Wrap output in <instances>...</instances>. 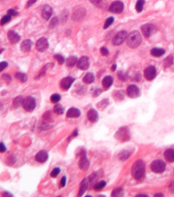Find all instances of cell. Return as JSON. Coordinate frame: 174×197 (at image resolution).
<instances>
[{
  "mask_svg": "<svg viewBox=\"0 0 174 197\" xmlns=\"http://www.w3.org/2000/svg\"><path fill=\"white\" fill-rule=\"evenodd\" d=\"M60 100H61V96L58 94H53L51 96V101L52 103H58Z\"/></svg>",
  "mask_w": 174,
  "mask_h": 197,
  "instance_id": "cell-42",
  "label": "cell"
},
{
  "mask_svg": "<svg viewBox=\"0 0 174 197\" xmlns=\"http://www.w3.org/2000/svg\"><path fill=\"white\" fill-rule=\"evenodd\" d=\"M66 116L68 118H78L81 116V111L77 108H70L67 112Z\"/></svg>",
  "mask_w": 174,
  "mask_h": 197,
  "instance_id": "cell-20",
  "label": "cell"
},
{
  "mask_svg": "<svg viewBox=\"0 0 174 197\" xmlns=\"http://www.w3.org/2000/svg\"><path fill=\"white\" fill-rule=\"evenodd\" d=\"M145 4V0H137V2L136 3V8L137 12H141L143 11V6H144Z\"/></svg>",
  "mask_w": 174,
  "mask_h": 197,
  "instance_id": "cell-28",
  "label": "cell"
},
{
  "mask_svg": "<svg viewBox=\"0 0 174 197\" xmlns=\"http://www.w3.org/2000/svg\"><path fill=\"white\" fill-rule=\"evenodd\" d=\"M78 165H79V167L81 170H88V167H89L90 166V162L89 160L88 159V158H87V156H85V154L81 156V159H80L79 160V162H78Z\"/></svg>",
  "mask_w": 174,
  "mask_h": 197,
  "instance_id": "cell-15",
  "label": "cell"
},
{
  "mask_svg": "<svg viewBox=\"0 0 174 197\" xmlns=\"http://www.w3.org/2000/svg\"><path fill=\"white\" fill-rule=\"evenodd\" d=\"M7 36H8V39L10 41V42L12 43V44H15V43L18 42L20 40V36L17 32H15V31H13V30L8 31Z\"/></svg>",
  "mask_w": 174,
  "mask_h": 197,
  "instance_id": "cell-17",
  "label": "cell"
},
{
  "mask_svg": "<svg viewBox=\"0 0 174 197\" xmlns=\"http://www.w3.org/2000/svg\"><path fill=\"white\" fill-rule=\"evenodd\" d=\"M172 62H173V59H172V56H169L168 57H166V59H164V66L166 67V68H167V67H169L171 66V65L172 64Z\"/></svg>",
  "mask_w": 174,
  "mask_h": 197,
  "instance_id": "cell-35",
  "label": "cell"
},
{
  "mask_svg": "<svg viewBox=\"0 0 174 197\" xmlns=\"http://www.w3.org/2000/svg\"><path fill=\"white\" fill-rule=\"evenodd\" d=\"M68 10H64L63 12H61V16H60V18H61V20L62 22H65L67 21V19H68Z\"/></svg>",
  "mask_w": 174,
  "mask_h": 197,
  "instance_id": "cell-39",
  "label": "cell"
},
{
  "mask_svg": "<svg viewBox=\"0 0 174 197\" xmlns=\"http://www.w3.org/2000/svg\"><path fill=\"white\" fill-rule=\"evenodd\" d=\"M48 158V152L45 150H41L38 152L35 156V159L38 161V162L43 163V162H46L47 159Z\"/></svg>",
  "mask_w": 174,
  "mask_h": 197,
  "instance_id": "cell-18",
  "label": "cell"
},
{
  "mask_svg": "<svg viewBox=\"0 0 174 197\" xmlns=\"http://www.w3.org/2000/svg\"><path fill=\"white\" fill-rule=\"evenodd\" d=\"M15 78L18 79L20 82H22V83H25V82H26L27 76L25 74H24V73H15Z\"/></svg>",
  "mask_w": 174,
  "mask_h": 197,
  "instance_id": "cell-32",
  "label": "cell"
},
{
  "mask_svg": "<svg viewBox=\"0 0 174 197\" xmlns=\"http://www.w3.org/2000/svg\"><path fill=\"white\" fill-rule=\"evenodd\" d=\"M124 5L121 1H114L111 3L109 7V11L112 13L119 14L124 11Z\"/></svg>",
  "mask_w": 174,
  "mask_h": 197,
  "instance_id": "cell-6",
  "label": "cell"
},
{
  "mask_svg": "<svg viewBox=\"0 0 174 197\" xmlns=\"http://www.w3.org/2000/svg\"><path fill=\"white\" fill-rule=\"evenodd\" d=\"M127 32L125 30H123V31L119 32L113 39V44L114 46H120L121 45L124 41L127 39Z\"/></svg>",
  "mask_w": 174,
  "mask_h": 197,
  "instance_id": "cell-8",
  "label": "cell"
},
{
  "mask_svg": "<svg viewBox=\"0 0 174 197\" xmlns=\"http://www.w3.org/2000/svg\"><path fill=\"white\" fill-rule=\"evenodd\" d=\"M144 172L145 165L143 160L139 159L137 162H135L134 164L133 165L132 169H131V173H132V176H134V178L136 179L137 180H140V179L143 177Z\"/></svg>",
  "mask_w": 174,
  "mask_h": 197,
  "instance_id": "cell-1",
  "label": "cell"
},
{
  "mask_svg": "<svg viewBox=\"0 0 174 197\" xmlns=\"http://www.w3.org/2000/svg\"><path fill=\"white\" fill-rule=\"evenodd\" d=\"M151 55L155 57H160L165 53V50L160 48H153L151 50Z\"/></svg>",
  "mask_w": 174,
  "mask_h": 197,
  "instance_id": "cell-26",
  "label": "cell"
},
{
  "mask_svg": "<svg viewBox=\"0 0 174 197\" xmlns=\"http://www.w3.org/2000/svg\"><path fill=\"white\" fill-rule=\"evenodd\" d=\"M95 80V76H94L93 73H88L85 75V76L83 78L84 83H85L86 84H91Z\"/></svg>",
  "mask_w": 174,
  "mask_h": 197,
  "instance_id": "cell-27",
  "label": "cell"
},
{
  "mask_svg": "<svg viewBox=\"0 0 174 197\" xmlns=\"http://www.w3.org/2000/svg\"><path fill=\"white\" fill-rule=\"evenodd\" d=\"M22 102H23V100H22V97L21 96H17L16 98H15V100H13V106L15 108H18L22 104Z\"/></svg>",
  "mask_w": 174,
  "mask_h": 197,
  "instance_id": "cell-31",
  "label": "cell"
},
{
  "mask_svg": "<svg viewBox=\"0 0 174 197\" xmlns=\"http://www.w3.org/2000/svg\"><path fill=\"white\" fill-rule=\"evenodd\" d=\"M8 13L10 15H18V12H17L15 10L12 9V8H10V9L8 10Z\"/></svg>",
  "mask_w": 174,
  "mask_h": 197,
  "instance_id": "cell-48",
  "label": "cell"
},
{
  "mask_svg": "<svg viewBox=\"0 0 174 197\" xmlns=\"http://www.w3.org/2000/svg\"><path fill=\"white\" fill-rule=\"evenodd\" d=\"M7 66H8V63H7L6 62H1V63H0V67H1V71H2V70H3L4 69L6 68Z\"/></svg>",
  "mask_w": 174,
  "mask_h": 197,
  "instance_id": "cell-47",
  "label": "cell"
},
{
  "mask_svg": "<svg viewBox=\"0 0 174 197\" xmlns=\"http://www.w3.org/2000/svg\"><path fill=\"white\" fill-rule=\"evenodd\" d=\"M37 0H28V2H27V5H26V8H28V7L32 6V5H33L34 3H35V2H36Z\"/></svg>",
  "mask_w": 174,
  "mask_h": 197,
  "instance_id": "cell-51",
  "label": "cell"
},
{
  "mask_svg": "<svg viewBox=\"0 0 174 197\" xmlns=\"http://www.w3.org/2000/svg\"><path fill=\"white\" fill-rule=\"evenodd\" d=\"M22 106L27 112H32L36 107V102L32 96H27L25 99H23Z\"/></svg>",
  "mask_w": 174,
  "mask_h": 197,
  "instance_id": "cell-4",
  "label": "cell"
},
{
  "mask_svg": "<svg viewBox=\"0 0 174 197\" xmlns=\"http://www.w3.org/2000/svg\"><path fill=\"white\" fill-rule=\"evenodd\" d=\"M130 152L129 151L124 150L120 152L119 159L122 161H124L126 160L127 159H128V158L130 157Z\"/></svg>",
  "mask_w": 174,
  "mask_h": 197,
  "instance_id": "cell-29",
  "label": "cell"
},
{
  "mask_svg": "<svg viewBox=\"0 0 174 197\" xmlns=\"http://www.w3.org/2000/svg\"><path fill=\"white\" fill-rule=\"evenodd\" d=\"M55 58L56 59V60L60 65L63 64V63H65V59H64V57L62 56H61V55H55Z\"/></svg>",
  "mask_w": 174,
  "mask_h": 197,
  "instance_id": "cell-43",
  "label": "cell"
},
{
  "mask_svg": "<svg viewBox=\"0 0 174 197\" xmlns=\"http://www.w3.org/2000/svg\"><path fill=\"white\" fill-rule=\"evenodd\" d=\"M105 185H106V182L105 181H101V182L95 184V186H94V189L95 190H101V189H102L105 187Z\"/></svg>",
  "mask_w": 174,
  "mask_h": 197,
  "instance_id": "cell-34",
  "label": "cell"
},
{
  "mask_svg": "<svg viewBox=\"0 0 174 197\" xmlns=\"http://www.w3.org/2000/svg\"><path fill=\"white\" fill-rule=\"evenodd\" d=\"M74 81H75V79L71 77V76H68V77H65V78H64L63 80H61L60 86H61L62 90H68L71 87L72 83H74Z\"/></svg>",
  "mask_w": 174,
  "mask_h": 197,
  "instance_id": "cell-13",
  "label": "cell"
},
{
  "mask_svg": "<svg viewBox=\"0 0 174 197\" xmlns=\"http://www.w3.org/2000/svg\"><path fill=\"white\" fill-rule=\"evenodd\" d=\"M108 100H107V99H105V100H103L102 101H101L100 103H98V108L99 109H104L105 108H106L107 106H108Z\"/></svg>",
  "mask_w": 174,
  "mask_h": 197,
  "instance_id": "cell-36",
  "label": "cell"
},
{
  "mask_svg": "<svg viewBox=\"0 0 174 197\" xmlns=\"http://www.w3.org/2000/svg\"><path fill=\"white\" fill-rule=\"evenodd\" d=\"M141 30H142V32L143 34L145 37L148 38L150 36H152L153 34L156 32V28L153 24H145V25H142L141 26Z\"/></svg>",
  "mask_w": 174,
  "mask_h": 197,
  "instance_id": "cell-7",
  "label": "cell"
},
{
  "mask_svg": "<svg viewBox=\"0 0 174 197\" xmlns=\"http://www.w3.org/2000/svg\"><path fill=\"white\" fill-rule=\"evenodd\" d=\"M5 150H6V148H5V146L2 143H1V148H0V151L1 152H5Z\"/></svg>",
  "mask_w": 174,
  "mask_h": 197,
  "instance_id": "cell-54",
  "label": "cell"
},
{
  "mask_svg": "<svg viewBox=\"0 0 174 197\" xmlns=\"http://www.w3.org/2000/svg\"><path fill=\"white\" fill-rule=\"evenodd\" d=\"M77 64H78V67L80 70H88L90 66V60L88 59V57L83 56L78 60Z\"/></svg>",
  "mask_w": 174,
  "mask_h": 197,
  "instance_id": "cell-14",
  "label": "cell"
},
{
  "mask_svg": "<svg viewBox=\"0 0 174 197\" xmlns=\"http://www.w3.org/2000/svg\"><path fill=\"white\" fill-rule=\"evenodd\" d=\"M101 89H97L96 90H95V92L93 93V96L94 97H96V96H98L101 93Z\"/></svg>",
  "mask_w": 174,
  "mask_h": 197,
  "instance_id": "cell-49",
  "label": "cell"
},
{
  "mask_svg": "<svg viewBox=\"0 0 174 197\" xmlns=\"http://www.w3.org/2000/svg\"><path fill=\"white\" fill-rule=\"evenodd\" d=\"M127 93L130 98H137L140 96V90L135 85H130L127 90Z\"/></svg>",
  "mask_w": 174,
  "mask_h": 197,
  "instance_id": "cell-12",
  "label": "cell"
},
{
  "mask_svg": "<svg viewBox=\"0 0 174 197\" xmlns=\"http://www.w3.org/2000/svg\"><path fill=\"white\" fill-rule=\"evenodd\" d=\"M87 116H88V119H89L90 121L92 122V123H96L98 120V119H99V116H98V112L94 109H90L89 111L88 112Z\"/></svg>",
  "mask_w": 174,
  "mask_h": 197,
  "instance_id": "cell-19",
  "label": "cell"
},
{
  "mask_svg": "<svg viewBox=\"0 0 174 197\" xmlns=\"http://www.w3.org/2000/svg\"><path fill=\"white\" fill-rule=\"evenodd\" d=\"M154 196H163V194H162V193H156V194H155Z\"/></svg>",
  "mask_w": 174,
  "mask_h": 197,
  "instance_id": "cell-55",
  "label": "cell"
},
{
  "mask_svg": "<svg viewBox=\"0 0 174 197\" xmlns=\"http://www.w3.org/2000/svg\"><path fill=\"white\" fill-rule=\"evenodd\" d=\"M88 186V179H84L81 182V185H80V190H79V193H78V196H81L82 195H84V193L85 192V191L87 190Z\"/></svg>",
  "mask_w": 174,
  "mask_h": 197,
  "instance_id": "cell-24",
  "label": "cell"
},
{
  "mask_svg": "<svg viewBox=\"0 0 174 197\" xmlns=\"http://www.w3.org/2000/svg\"><path fill=\"white\" fill-rule=\"evenodd\" d=\"M92 3L94 4V5H98V6H99L100 4H101V0H90Z\"/></svg>",
  "mask_w": 174,
  "mask_h": 197,
  "instance_id": "cell-52",
  "label": "cell"
},
{
  "mask_svg": "<svg viewBox=\"0 0 174 197\" xmlns=\"http://www.w3.org/2000/svg\"><path fill=\"white\" fill-rule=\"evenodd\" d=\"M66 185V177L65 176H63L61 179V187H64Z\"/></svg>",
  "mask_w": 174,
  "mask_h": 197,
  "instance_id": "cell-50",
  "label": "cell"
},
{
  "mask_svg": "<svg viewBox=\"0 0 174 197\" xmlns=\"http://www.w3.org/2000/svg\"><path fill=\"white\" fill-rule=\"evenodd\" d=\"M101 53L103 56H108V54H109V52H108V49L105 48V47H102V48H101Z\"/></svg>",
  "mask_w": 174,
  "mask_h": 197,
  "instance_id": "cell-45",
  "label": "cell"
},
{
  "mask_svg": "<svg viewBox=\"0 0 174 197\" xmlns=\"http://www.w3.org/2000/svg\"><path fill=\"white\" fill-rule=\"evenodd\" d=\"M111 195L115 197L121 196V195H123V189L122 188H117V189H114L112 193H111Z\"/></svg>",
  "mask_w": 174,
  "mask_h": 197,
  "instance_id": "cell-33",
  "label": "cell"
},
{
  "mask_svg": "<svg viewBox=\"0 0 174 197\" xmlns=\"http://www.w3.org/2000/svg\"><path fill=\"white\" fill-rule=\"evenodd\" d=\"M112 84H113V78L110 76L105 77L103 81H102V85H103V87L105 90L110 89V87L112 86Z\"/></svg>",
  "mask_w": 174,
  "mask_h": 197,
  "instance_id": "cell-22",
  "label": "cell"
},
{
  "mask_svg": "<svg viewBox=\"0 0 174 197\" xmlns=\"http://www.w3.org/2000/svg\"><path fill=\"white\" fill-rule=\"evenodd\" d=\"M86 15V9L84 8H80L75 11L71 15V19L75 22H81L85 19Z\"/></svg>",
  "mask_w": 174,
  "mask_h": 197,
  "instance_id": "cell-9",
  "label": "cell"
},
{
  "mask_svg": "<svg viewBox=\"0 0 174 197\" xmlns=\"http://www.w3.org/2000/svg\"><path fill=\"white\" fill-rule=\"evenodd\" d=\"M114 136L118 141H120V142H122V143L127 142V141L129 140L130 138L129 129H128L127 126H123V127L120 128L116 132Z\"/></svg>",
  "mask_w": 174,
  "mask_h": 197,
  "instance_id": "cell-3",
  "label": "cell"
},
{
  "mask_svg": "<svg viewBox=\"0 0 174 197\" xmlns=\"http://www.w3.org/2000/svg\"><path fill=\"white\" fill-rule=\"evenodd\" d=\"M116 68H117V65H114L113 66H112V70H113V71H114V70H116Z\"/></svg>",
  "mask_w": 174,
  "mask_h": 197,
  "instance_id": "cell-56",
  "label": "cell"
},
{
  "mask_svg": "<svg viewBox=\"0 0 174 197\" xmlns=\"http://www.w3.org/2000/svg\"><path fill=\"white\" fill-rule=\"evenodd\" d=\"M52 12H53V9L49 5H44L43 8H42V15L45 20H48L52 15Z\"/></svg>",
  "mask_w": 174,
  "mask_h": 197,
  "instance_id": "cell-16",
  "label": "cell"
},
{
  "mask_svg": "<svg viewBox=\"0 0 174 197\" xmlns=\"http://www.w3.org/2000/svg\"><path fill=\"white\" fill-rule=\"evenodd\" d=\"M150 168L153 172L156 173H162L166 169V164L160 159H156L151 163Z\"/></svg>",
  "mask_w": 174,
  "mask_h": 197,
  "instance_id": "cell-5",
  "label": "cell"
},
{
  "mask_svg": "<svg viewBox=\"0 0 174 197\" xmlns=\"http://www.w3.org/2000/svg\"><path fill=\"white\" fill-rule=\"evenodd\" d=\"M54 113L58 115H61L64 113V107L61 104L55 105L54 107Z\"/></svg>",
  "mask_w": 174,
  "mask_h": 197,
  "instance_id": "cell-30",
  "label": "cell"
},
{
  "mask_svg": "<svg viewBox=\"0 0 174 197\" xmlns=\"http://www.w3.org/2000/svg\"><path fill=\"white\" fill-rule=\"evenodd\" d=\"M32 46V40L30 39L24 40V41L22 42V44H21V50H22V52L26 53V52H28L30 49H31Z\"/></svg>",
  "mask_w": 174,
  "mask_h": 197,
  "instance_id": "cell-21",
  "label": "cell"
},
{
  "mask_svg": "<svg viewBox=\"0 0 174 197\" xmlns=\"http://www.w3.org/2000/svg\"><path fill=\"white\" fill-rule=\"evenodd\" d=\"M60 171L61 170H60L59 168H55V169H54L52 171V172H51V176H52V177H56L58 174L60 173Z\"/></svg>",
  "mask_w": 174,
  "mask_h": 197,
  "instance_id": "cell-44",
  "label": "cell"
},
{
  "mask_svg": "<svg viewBox=\"0 0 174 197\" xmlns=\"http://www.w3.org/2000/svg\"><path fill=\"white\" fill-rule=\"evenodd\" d=\"M165 159L169 162H174V149H168L164 152Z\"/></svg>",
  "mask_w": 174,
  "mask_h": 197,
  "instance_id": "cell-23",
  "label": "cell"
},
{
  "mask_svg": "<svg viewBox=\"0 0 174 197\" xmlns=\"http://www.w3.org/2000/svg\"><path fill=\"white\" fill-rule=\"evenodd\" d=\"M142 41V37L138 31L131 32L127 36V44L129 47L132 49L137 48L140 45Z\"/></svg>",
  "mask_w": 174,
  "mask_h": 197,
  "instance_id": "cell-2",
  "label": "cell"
},
{
  "mask_svg": "<svg viewBox=\"0 0 174 197\" xmlns=\"http://www.w3.org/2000/svg\"><path fill=\"white\" fill-rule=\"evenodd\" d=\"M58 22H59V20H58V19L57 18V17H54V18L51 20V22H50L49 27L51 29L55 28V27L57 26V25L58 24Z\"/></svg>",
  "mask_w": 174,
  "mask_h": 197,
  "instance_id": "cell-37",
  "label": "cell"
},
{
  "mask_svg": "<svg viewBox=\"0 0 174 197\" xmlns=\"http://www.w3.org/2000/svg\"><path fill=\"white\" fill-rule=\"evenodd\" d=\"M114 17H109L108 19H107L106 21H105V25H104V28L108 29L110 25H112V23L114 22Z\"/></svg>",
  "mask_w": 174,
  "mask_h": 197,
  "instance_id": "cell-38",
  "label": "cell"
},
{
  "mask_svg": "<svg viewBox=\"0 0 174 197\" xmlns=\"http://www.w3.org/2000/svg\"><path fill=\"white\" fill-rule=\"evenodd\" d=\"M78 58L76 56H69L66 60V65L68 67H73L76 63H78Z\"/></svg>",
  "mask_w": 174,
  "mask_h": 197,
  "instance_id": "cell-25",
  "label": "cell"
},
{
  "mask_svg": "<svg viewBox=\"0 0 174 197\" xmlns=\"http://www.w3.org/2000/svg\"><path fill=\"white\" fill-rule=\"evenodd\" d=\"M156 70L153 66H149L147 67L144 70V76L145 78L149 81H151L156 77Z\"/></svg>",
  "mask_w": 174,
  "mask_h": 197,
  "instance_id": "cell-10",
  "label": "cell"
},
{
  "mask_svg": "<svg viewBox=\"0 0 174 197\" xmlns=\"http://www.w3.org/2000/svg\"><path fill=\"white\" fill-rule=\"evenodd\" d=\"M11 19L12 18H11V15H10L9 14H8V15H5L4 17H2V20H1V24H2V25H5V24H6L7 22H8L11 20Z\"/></svg>",
  "mask_w": 174,
  "mask_h": 197,
  "instance_id": "cell-41",
  "label": "cell"
},
{
  "mask_svg": "<svg viewBox=\"0 0 174 197\" xmlns=\"http://www.w3.org/2000/svg\"><path fill=\"white\" fill-rule=\"evenodd\" d=\"M169 189L171 192H174V181H172L169 185Z\"/></svg>",
  "mask_w": 174,
  "mask_h": 197,
  "instance_id": "cell-53",
  "label": "cell"
},
{
  "mask_svg": "<svg viewBox=\"0 0 174 197\" xmlns=\"http://www.w3.org/2000/svg\"><path fill=\"white\" fill-rule=\"evenodd\" d=\"M36 49L38 52H45L48 48V41L46 38H41L36 42Z\"/></svg>",
  "mask_w": 174,
  "mask_h": 197,
  "instance_id": "cell-11",
  "label": "cell"
},
{
  "mask_svg": "<svg viewBox=\"0 0 174 197\" xmlns=\"http://www.w3.org/2000/svg\"><path fill=\"white\" fill-rule=\"evenodd\" d=\"M118 79L123 82L126 81L127 78V76L126 73H124V72H122V71H120L119 73H118Z\"/></svg>",
  "mask_w": 174,
  "mask_h": 197,
  "instance_id": "cell-40",
  "label": "cell"
},
{
  "mask_svg": "<svg viewBox=\"0 0 174 197\" xmlns=\"http://www.w3.org/2000/svg\"><path fill=\"white\" fill-rule=\"evenodd\" d=\"M2 78L4 79V80H5L7 83H9L10 82H11V80H12L10 76H8V74H4L3 76H2Z\"/></svg>",
  "mask_w": 174,
  "mask_h": 197,
  "instance_id": "cell-46",
  "label": "cell"
}]
</instances>
